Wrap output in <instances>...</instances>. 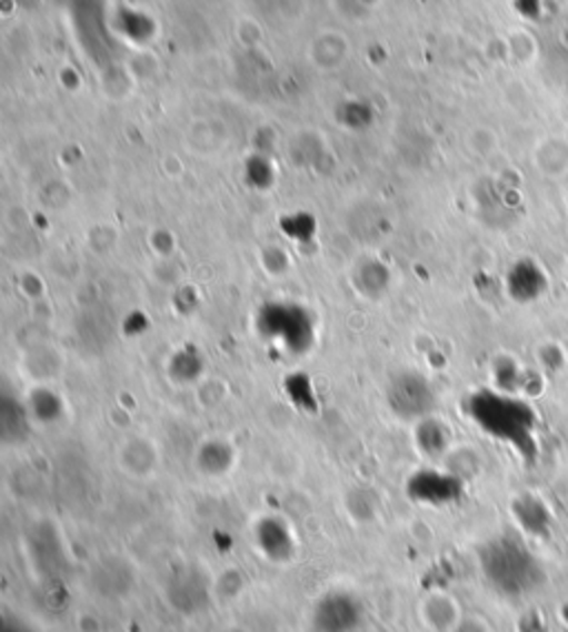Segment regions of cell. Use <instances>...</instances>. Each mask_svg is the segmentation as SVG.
I'll return each mask as SVG.
<instances>
[{
  "label": "cell",
  "instance_id": "obj_10",
  "mask_svg": "<svg viewBox=\"0 0 568 632\" xmlns=\"http://www.w3.org/2000/svg\"><path fill=\"white\" fill-rule=\"evenodd\" d=\"M256 537H258L260 551L273 562H285L293 555V537L280 520H273V517L262 520L256 531Z\"/></svg>",
  "mask_w": 568,
  "mask_h": 632
},
{
  "label": "cell",
  "instance_id": "obj_13",
  "mask_svg": "<svg viewBox=\"0 0 568 632\" xmlns=\"http://www.w3.org/2000/svg\"><path fill=\"white\" fill-rule=\"evenodd\" d=\"M418 444L431 457L445 455L449 448V431L440 422L425 417L418 424Z\"/></svg>",
  "mask_w": 568,
  "mask_h": 632
},
{
  "label": "cell",
  "instance_id": "obj_2",
  "mask_svg": "<svg viewBox=\"0 0 568 632\" xmlns=\"http://www.w3.org/2000/svg\"><path fill=\"white\" fill-rule=\"evenodd\" d=\"M485 580L505 598L531 595L545 582V569L525 542L511 535L491 540L480 551Z\"/></svg>",
  "mask_w": 568,
  "mask_h": 632
},
{
  "label": "cell",
  "instance_id": "obj_4",
  "mask_svg": "<svg viewBox=\"0 0 568 632\" xmlns=\"http://www.w3.org/2000/svg\"><path fill=\"white\" fill-rule=\"evenodd\" d=\"M165 591L169 604L185 615L200 613L211 598V586L196 569H180L176 575H171Z\"/></svg>",
  "mask_w": 568,
  "mask_h": 632
},
{
  "label": "cell",
  "instance_id": "obj_3",
  "mask_svg": "<svg viewBox=\"0 0 568 632\" xmlns=\"http://www.w3.org/2000/svg\"><path fill=\"white\" fill-rule=\"evenodd\" d=\"M365 606L349 591L325 593L311 611L313 632H356L362 626Z\"/></svg>",
  "mask_w": 568,
  "mask_h": 632
},
{
  "label": "cell",
  "instance_id": "obj_8",
  "mask_svg": "<svg viewBox=\"0 0 568 632\" xmlns=\"http://www.w3.org/2000/svg\"><path fill=\"white\" fill-rule=\"evenodd\" d=\"M62 368H64V357L60 348L53 344L47 342L33 344L22 355V373L38 386H49L53 379L62 375Z\"/></svg>",
  "mask_w": 568,
  "mask_h": 632
},
{
  "label": "cell",
  "instance_id": "obj_5",
  "mask_svg": "<svg viewBox=\"0 0 568 632\" xmlns=\"http://www.w3.org/2000/svg\"><path fill=\"white\" fill-rule=\"evenodd\" d=\"M391 408L405 419H425L434 406L431 386L416 375H405L393 382L389 391Z\"/></svg>",
  "mask_w": 568,
  "mask_h": 632
},
{
  "label": "cell",
  "instance_id": "obj_12",
  "mask_svg": "<svg viewBox=\"0 0 568 632\" xmlns=\"http://www.w3.org/2000/svg\"><path fill=\"white\" fill-rule=\"evenodd\" d=\"M420 615L425 620V624L431 631L445 632L454 631L458 626V622L462 620L458 615V606L454 600H449L447 595H431L422 602L420 606Z\"/></svg>",
  "mask_w": 568,
  "mask_h": 632
},
{
  "label": "cell",
  "instance_id": "obj_6",
  "mask_svg": "<svg viewBox=\"0 0 568 632\" xmlns=\"http://www.w3.org/2000/svg\"><path fill=\"white\" fill-rule=\"evenodd\" d=\"M549 287H551V280H549L547 269L538 260H531V258L518 260L507 276L509 296L520 305L540 303L547 296Z\"/></svg>",
  "mask_w": 568,
  "mask_h": 632
},
{
  "label": "cell",
  "instance_id": "obj_7",
  "mask_svg": "<svg viewBox=\"0 0 568 632\" xmlns=\"http://www.w3.org/2000/svg\"><path fill=\"white\" fill-rule=\"evenodd\" d=\"M160 448L147 435L127 437L118 448V466L133 480H149L160 468Z\"/></svg>",
  "mask_w": 568,
  "mask_h": 632
},
{
  "label": "cell",
  "instance_id": "obj_11",
  "mask_svg": "<svg viewBox=\"0 0 568 632\" xmlns=\"http://www.w3.org/2000/svg\"><path fill=\"white\" fill-rule=\"evenodd\" d=\"M514 515L529 535L542 537V535H549V531H551V522H554L551 511L536 495H522L514 504Z\"/></svg>",
  "mask_w": 568,
  "mask_h": 632
},
{
  "label": "cell",
  "instance_id": "obj_14",
  "mask_svg": "<svg viewBox=\"0 0 568 632\" xmlns=\"http://www.w3.org/2000/svg\"><path fill=\"white\" fill-rule=\"evenodd\" d=\"M451 632H487V626L480 624L478 620H460Z\"/></svg>",
  "mask_w": 568,
  "mask_h": 632
},
{
  "label": "cell",
  "instance_id": "obj_15",
  "mask_svg": "<svg viewBox=\"0 0 568 632\" xmlns=\"http://www.w3.org/2000/svg\"><path fill=\"white\" fill-rule=\"evenodd\" d=\"M4 632H24V631H20V629H16V631H11V629H7V631Z\"/></svg>",
  "mask_w": 568,
  "mask_h": 632
},
{
  "label": "cell",
  "instance_id": "obj_1",
  "mask_svg": "<svg viewBox=\"0 0 568 632\" xmlns=\"http://www.w3.org/2000/svg\"><path fill=\"white\" fill-rule=\"evenodd\" d=\"M469 413L487 435L511 444L522 457H536L538 413L529 402L507 391H480L471 397Z\"/></svg>",
  "mask_w": 568,
  "mask_h": 632
},
{
  "label": "cell",
  "instance_id": "obj_9",
  "mask_svg": "<svg viewBox=\"0 0 568 632\" xmlns=\"http://www.w3.org/2000/svg\"><path fill=\"white\" fill-rule=\"evenodd\" d=\"M236 464V451L227 440L213 437L200 444L196 453V466L207 477H225Z\"/></svg>",
  "mask_w": 568,
  "mask_h": 632
}]
</instances>
